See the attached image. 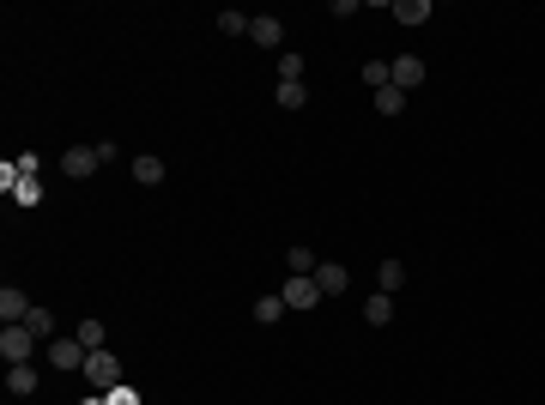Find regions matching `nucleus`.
<instances>
[{"label": "nucleus", "mask_w": 545, "mask_h": 405, "mask_svg": "<svg viewBox=\"0 0 545 405\" xmlns=\"http://www.w3.org/2000/svg\"><path fill=\"white\" fill-rule=\"evenodd\" d=\"M279 297H285V308H315V303H321V284L304 278V272H291V278L279 284Z\"/></svg>", "instance_id": "nucleus-4"}, {"label": "nucleus", "mask_w": 545, "mask_h": 405, "mask_svg": "<svg viewBox=\"0 0 545 405\" xmlns=\"http://www.w3.org/2000/svg\"><path fill=\"white\" fill-rule=\"evenodd\" d=\"M98 164H103L98 145H67V152H61V175H73V182H85Z\"/></svg>", "instance_id": "nucleus-6"}, {"label": "nucleus", "mask_w": 545, "mask_h": 405, "mask_svg": "<svg viewBox=\"0 0 545 405\" xmlns=\"http://www.w3.org/2000/svg\"><path fill=\"white\" fill-rule=\"evenodd\" d=\"M43 357H49V370H85V363H91V351H85V345H79V339H49V351H43Z\"/></svg>", "instance_id": "nucleus-2"}, {"label": "nucleus", "mask_w": 545, "mask_h": 405, "mask_svg": "<svg viewBox=\"0 0 545 405\" xmlns=\"http://www.w3.org/2000/svg\"><path fill=\"white\" fill-rule=\"evenodd\" d=\"M0 321H6V327H19V321H31V297H25L19 284H6V291H0Z\"/></svg>", "instance_id": "nucleus-8"}, {"label": "nucleus", "mask_w": 545, "mask_h": 405, "mask_svg": "<svg viewBox=\"0 0 545 405\" xmlns=\"http://www.w3.org/2000/svg\"><path fill=\"white\" fill-rule=\"evenodd\" d=\"M364 321H370V327H388V321H394V297H388V291H370V297H364Z\"/></svg>", "instance_id": "nucleus-10"}, {"label": "nucleus", "mask_w": 545, "mask_h": 405, "mask_svg": "<svg viewBox=\"0 0 545 405\" xmlns=\"http://www.w3.org/2000/svg\"><path fill=\"white\" fill-rule=\"evenodd\" d=\"M394 19L400 25H430V0H394Z\"/></svg>", "instance_id": "nucleus-13"}, {"label": "nucleus", "mask_w": 545, "mask_h": 405, "mask_svg": "<svg viewBox=\"0 0 545 405\" xmlns=\"http://www.w3.org/2000/svg\"><path fill=\"white\" fill-rule=\"evenodd\" d=\"M400 284H407V267H400V261H382V267H375V291H388V297H394Z\"/></svg>", "instance_id": "nucleus-14"}, {"label": "nucleus", "mask_w": 545, "mask_h": 405, "mask_svg": "<svg viewBox=\"0 0 545 405\" xmlns=\"http://www.w3.org/2000/svg\"><path fill=\"white\" fill-rule=\"evenodd\" d=\"M388 85H394V91H418V85H424V61H418V55L388 61Z\"/></svg>", "instance_id": "nucleus-5"}, {"label": "nucleus", "mask_w": 545, "mask_h": 405, "mask_svg": "<svg viewBox=\"0 0 545 405\" xmlns=\"http://www.w3.org/2000/svg\"><path fill=\"white\" fill-rule=\"evenodd\" d=\"M0 357H6V363H31L36 357V333L25 321H19V327H0Z\"/></svg>", "instance_id": "nucleus-3"}, {"label": "nucleus", "mask_w": 545, "mask_h": 405, "mask_svg": "<svg viewBox=\"0 0 545 405\" xmlns=\"http://www.w3.org/2000/svg\"><path fill=\"white\" fill-rule=\"evenodd\" d=\"M249 25H255V19L237 12V6H225V12H218V31H225V36H249Z\"/></svg>", "instance_id": "nucleus-17"}, {"label": "nucleus", "mask_w": 545, "mask_h": 405, "mask_svg": "<svg viewBox=\"0 0 545 405\" xmlns=\"http://www.w3.org/2000/svg\"><path fill=\"white\" fill-rule=\"evenodd\" d=\"M134 182H139V188H158V182H164V164H158L152 152H146V158H134Z\"/></svg>", "instance_id": "nucleus-15"}, {"label": "nucleus", "mask_w": 545, "mask_h": 405, "mask_svg": "<svg viewBox=\"0 0 545 405\" xmlns=\"http://www.w3.org/2000/svg\"><path fill=\"white\" fill-rule=\"evenodd\" d=\"M6 387H12L19 400H31V393H36V370H31V363H6Z\"/></svg>", "instance_id": "nucleus-11"}, {"label": "nucleus", "mask_w": 545, "mask_h": 405, "mask_svg": "<svg viewBox=\"0 0 545 405\" xmlns=\"http://www.w3.org/2000/svg\"><path fill=\"white\" fill-rule=\"evenodd\" d=\"M375 115H407V91H394V85H382V91H370Z\"/></svg>", "instance_id": "nucleus-12"}, {"label": "nucleus", "mask_w": 545, "mask_h": 405, "mask_svg": "<svg viewBox=\"0 0 545 405\" xmlns=\"http://www.w3.org/2000/svg\"><path fill=\"white\" fill-rule=\"evenodd\" d=\"M364 85L382 91V85H388V61H370V67H364Z\"/></svg>", "instance_id": "nucleus-22"}, {"label": "nucleus", "mask_w": 545, "mask_h": 405, "mask_svg": "<svg viewBox=\"0 0 545 405\" xmlns=\"http://www.w3.org/2000/svg\"><path fill=\"white\" fill-rule=\"evenodd\" d=\"M285 267H291V272H304V278H315V267H321V261H315V254H309L304 242H297V248L285 254Z\"/></svg>", "instance_id": "nucleus-19"}, {"label": "nucleus", "mask_w": 545, "mask_h": 405, "mask_svg": "<svg viewBox=\"0 0 545 405\" xmlns=\"http://www.w3.org/2000/svg\"><path fill=\"white\" fill-rule=\"evenodd\" d=\"M304 103H309L304 85H279V109H304Z\"/></svg>", "instance_id": "nucleus-21"}, {"label": "nucleus", "mask_w": 545, "mask_h": 405, "mask_svg": "<svg viewBox=\"0 0 545 405\" xmlns=\"http://www.w3.org/2000/svg\"><path fill=\"white\" fill-rule=\"evenodd\" d=\"M279 315H291V308H285V297H279V291H272V297H255V321H261V327H272Z\"/></svg>", "instance_id": "nucleus-16"}, {"label": "nucleus", "mask_w": 545, "mask_h": 405, "mask_svg": "<svg viewBox=\"0 0 545 405\" xmlns=\"http://www.w3.org/2000/svg\"><path fill=\"white\" fill-rule=\"evenodd\" d=\"M25 327H31V333H36V345H49V339H61V333H55V315H49V308H31V321H25Z\"/></svg>", "instance_id": "nucleus-18"}, {"label": "nucleus", "mask_w": 545, "mask_h": 405, "mask_svg": "<svg viewBox=\"0 0 545 405\" xmlns=\"http://www.w3.org/2000/svg\"><path fill=\"white\" fill-rule=\"evenodd\" d=\"M85 381H91L98 393H115V387H128V381H122V357H109V345H103V351H91V363H85Z\"/></svg>", "instance_id": "nucleus-1"}, {"label": "nucleus", "mask_w": 545, "mask_h": 405, "mask_svg": "<svg viewBox=\"0 0 545 405\" xmlns=\"http://www.w3.org/2000/svg\"><path fill=\"white\" fill-rule=\"evenodd\" d=\"M315 284H321V297H340L345 284H351V272H345L340 261H321V267H315Z\"/></svg>", "instance_id": "nucleus-9"}, {"label": "nucleus", "mask_w": 545, "mask_h": 405, "mask_svg": "<svg viewBox=\"0 0 545 405\" xmlns=\"http://www.w3.org/2000/svg\"><path fill=\"white\" fill-rule=\"evenodd\" d=\"M73 339H79L85 351H103V321H79V327H73Z\"/></svg>", "instance_id": "nucleus-20"}, {"label": "nucleus", "mask_w": 545, "mask_h": 405, "mask_svg": "<svg viewBox=\"0 0 545 405\" xmlns=\"http://www.w3.org/2000/svg\"><path fill=\"white\" fill-rule=\"evenodd\" d=\"M249 36H255V49H279V55H285V19H267V12H255Z\"/></svg>", "instance_id": "nucleus-7"}, {"label": "nucleus", "mask_w": 545, "mask_h": 405, "mask_svg": "<svg viewBox=\"0 0 545 405\" xmlns=\"http://www.w3.org/2000/svg\"><path fill=\"white\" fill-rule=\"evenodd\" d=\"M109 405H139V393H134V387H115V393H109Z\"/></svg>", "instance_id": "nucleus-23"}]
</instances>
